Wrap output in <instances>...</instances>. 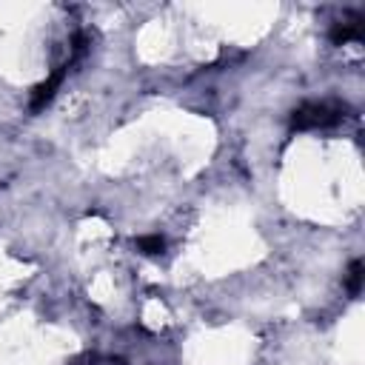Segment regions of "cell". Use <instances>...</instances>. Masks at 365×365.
<instances>
[{
	"instance_id": "obj_2",
	"label": "cell",
	"mask_w": 365,
	"mask_h": 365,
	"mask_svg": "<svg viewBox=\"0 0 365 365\" xmlns=\"http://www.w3.org/2000/svg\"><path fill=\"white\" fill-rule=\"evenodd\" d=\"M331 40L334 43H348V40H359V14L348 23H339L334 31H331Z\"/></svg>"
},
{
	"instance_id": "obj_3",
	"label": "cell",
	"mask_w": 365,
	"mask_h": 365,
	"mask_svg": "<svg viewBox=\"0 0 365 365\" xmlns=\"http://www.w3.org/2000/svg\"><path fill=\"white\" fill-rule=\"evenodd\" d=\"M359 279H362V262H351V271H348V291L356 294L359 291Z\"/></svg>"
},
{
	"instance_id": "obj_4",
	"label": "cell",
	"mask_w": 365,
	"mask_h": 365,
	"mask_svg": "<svg viewBox=\"0 0 365 365\" xmlns=\"http://www.w3.org/2000/svg\"><path fill=\"white\" fill-rule=\"evenodd\" d=\"M163 245H165L163 237H143V240H140V248H143L145 254H160Z\"/></svg>"
},
{
	"instance_id": "obj_1",
	"label": "cell",
	"mask_w": 365,
	"mask_h": 365,
	"mask_svg": "<svg viewBox=\"0 0 365 365\" xmlns=\"http://www.w3.org/2000/svg\"><path fill=\"white\" fill-rule=\"evenodd\" d=\"M342 117H345V106L322 100V103L299 106L291 117V125L294 128H325V125H336Z\"/></svg>"
}]
</instances>
